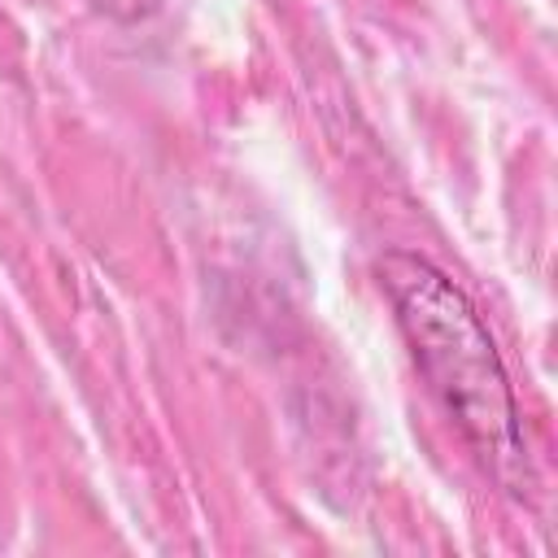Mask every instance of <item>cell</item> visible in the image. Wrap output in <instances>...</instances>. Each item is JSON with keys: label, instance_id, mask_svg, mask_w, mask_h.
Returning <instances> with one entry per match:
<instances>
[{"label": "cell", "instance_id": "6da1fadb", "mask_svg": "<svg viewBox=\"0 0 558 558\" xmlns=\"http://www.w3.org/2000/svg\"><path fill=\"white\" fill-rule=\"evenodd\" d=\"M379 279L397 305V323L427 384L436 388L480 462L501 484H514L523 466L519 414L493 336L480 323L475 305L445 270H436L418 253H388L379 262Z\"/></svg>", "mask_w": 558, "mask_h": 558}]
</instances>
